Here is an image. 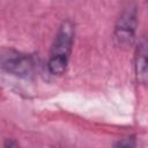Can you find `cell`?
Instances as JSON below:
<instances>
[{"mask_svg":"<svg viewBox=\"0 0 148 148\" xmlns=\"http://www.w3.org/2000/svg\"><path fill=\"white\" fill-rule=\"evenodd\" d=\"M134 73L136 82L148 84V35H141L134 49Z\"/></svg>","mask_w":148,"mask_h":148,"instance_id":"obj_4","label":"cell"},{"mask_svg":"<svg viewBox=\"0 0 148 148\" xmlns=\"http://www.w3.org/2000/svg\"><path fill=\"white\" fill-rule=\"evenodd\" d=\"M74 36V23L71 20L62 21L57 30L50 50V57L47 60V69L50 74L54 76L65 74L73 49Z\"/></svg>","mask_w":148,"mask_h":148,"instance_id":"obj_1","label":"cell"},{"mask_svg":"<svg viewBox=\"0 0 148 148\" xmlns=\"http://www.w3.org/2000/svg\"><path fill=\"white\" fill-rule=\"evenodd\" d=\"M3 147L5 148H15V147H18V142L14 141L13 139H7L3 143Z\"/></svg>","mask_w":148,"mask_h":148,"instance_id":"obj_6","label":"cell"},{"mask_svg":"<svg viewBox=\"0 0 148 148\" xmlns=\"http://www.w3.org/2000/svg\"><path fill=\"white\" fill-rule=\"evenodd\" d=\"M114 147H125V148H132L136 146V140L135 136H126L123 139H119L117 142L113 145Z\"/></svg>","mask_w":148,"mask_h":148,"instance_id":"obj_5","label":"cell"},{"mask_svg":"<svg viewBox=\"0 0 148 148\" xmlns=\"http://www.w3.org/2000/svg\"><path fill=\"white\" fill-rule=\"evenodd\" d=\"M138 27V9L134 2H128L120 12L113 29V43L120 50H128L135 42Z\"/></svg>","mask_w":148,"mask_h":148,"instance_id":"obj_2","label":"cell"},{"mask_svg":"<svg viewBox=\"0 0 148 148\" xmlns=\"http://www.w3.org/2000/svg\"><path fill=\"white\" fill-rule=\"evenodd\" d=\"M146 3H147V8H148V0H146Z\"/></svg>","mask_w":148,"mask_h":148,"instance_id":"obj_7","label":"cell"},{"mask_svg":"<svg viewBox=\"0 0 148 148\" xmlns=\"http://www.w3.org/2000/svg\"><path fill=\"white\" fill-rule=\"evenodd\" d=\"M35 60L30 54L13 49H6L1 52V68L8 74L30 79L35 74Z\"/></svg>","mask_w":148,"mask_h":148,"instance_id":"obj_3","label":"cell"}]
</instances>
